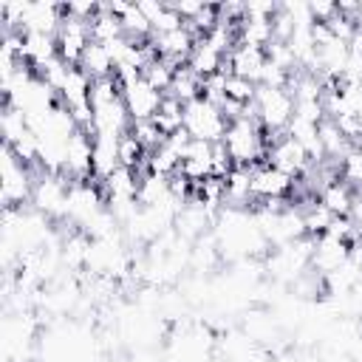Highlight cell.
Segmentation results:
<instances>
[{"label": "cell", "instance_id": "1", "mask_svg": "<svg viewBox=\"0 0 362 362\" xmlns=\"http://www.w3.org/2000/svg\"><path fill=\"white\" fill-rule=\"evenodd\" d=\"M221 141H223L235 167H257V164L266 161L269 136H266V130L260 127V122L255 116H243L238 122H229Z\"/></svg>", "mask_w": 362, "mask_h": 362}, {"label": "cell", "instance_id": "2", "mask_svg": "<svg viewBox=\"0 0 362 362\" xmlns=\"http://www.w3.org/2000/svg\"><path fill=\"white\" fill-rule=\"evenodd\" d=\"M252 110H255V119L260 122V127L266 130V136H277V133H286V127L294 116V99H291L288 88L257 85Z\"/></svg>", "mask_w": 362, "mask_h": 362}, {"label": "cell", "instance_id": "3", "mask_svg": "<svg viewBox=\"0 0 362 362\" xmlns=\"http://www.w3.org/2000/svg\"><path fill=\"white\" fill-rule=\"evenodd\" d=\"M37 167L20 161L11 147L3 144V164H0V195L3 206H25L31 204V189H34Z\"/></svg>", "mask_w": 362, "mask_h": 362}, {"label": "cell", "instance_id": "4", "mask_svg": "<svg viewBox=\"0 0 362 362\" xmlns=\"http://www.w3.org/2000/svg\"><path fill=\"white\" fill-rule=\"evenodd\" d=\"M68 187L71 181L62 173H48L42 167H37V178H34V189H31V204L37 212L54 218V221H65V206H68Z\"/></svg>", "mask_w": 362, "mask_h": 362}, {"label": "cell", "instance_id": "5", "mask_svg": "<svg viewBox=\"0 0 362 362\" xmlns=\"http://www.w3.org/2000/svg\"><path fill=\"white\" fill-rule=\"evenodd\" d=\"M226 127H229V122H226L223 110L215 102L198 96L189 105H184V130L192 139H201V141H212L215 144V141L223 139Z\"/></svg>", "mask_w": 362, "mask_h": 362}, {"label": "cell", "instance_id": "6", "mask_svg": "<svg viewBox=\"0 0 362 362\" xmlns=\"http://www.w3.org/2000/svg\"><path fill=\"white\" fill-rule=\"evenodd\" d=\"M266 161L277 170H283L286 175L297 178L303 175L314 161L311 156L305 153V147L300 141H294L288 133H277V136H269V153H266Z\"/></svg>", "mask_w": 362, "mask_h": 362}, {"label": "cell", "instance_id": "7", "mask_svg": "<svg viewBox=\"0 0 362 362\" xmlns=\"http://www.w3.org/2000/svg\"><path fill=\"white\" fill-rule=\"evenodd\" d=\"M62 175L68 181H88V178H93V133L74 130L68 136Z\"/></svg>", "mask_w": 362, "mask_h": 362}, {"label": "cell", "instance_id": "8", "mask_svg": "<svg viewBox=\"0 0 362 362\" xmlns=\"http://www.w3.org/2000/svg\"><path fill=\"white\" fill-rule=\"evenodd\" d=\"M65 11V8H62ZM57 51L68 65H79L88 42H90V23L79 20L74 14H62V23L57 28Z\"/></svg>", "mask_w": 362, "mask_h": 362}, {"label": "cell", "instance_id": "9", "mask_svg": "<svg viewBox=\"0 0 362 362\" xmlns=\"http://www.w3.org/2000/svg\"><path fill=\"white\" fill-rule=\"evenodd\" d=\"M122 99H124V107H127L130 119H133V122H141V119H153V116H156V110H158L164 93L156 90V88L139 74L136 79L122 82Z\"/></svg>", "mask_w": 362, "mask_h": 362}, {"label": "cell", "instance_id": "10", "mask_svg": "<svg viewBox=\"0 0 362 362\" xmlns=\"http://www.w3.org/2000/svg\"><path fill=\"white\" fill-rule=\"evenodd\" d=\"M294 178L286 175L283 170L272 167L269 161L252 167V192H255V201H286V195L294 189Z\"/></svg>", "mask_w": 362, "mask_h": 362}, {"label": "cell", "instance_id": "11", "mask_svg": "<svg viewBox=\"0 0 362 362\" xmlns=\"http://www.w3.org/2000/svg\"><path fill=\"white\" fill-rule=\"evenodd\" d=\"M195 40H198V37H195V34L187 28V23H184V25H178V28L153 34V37H150V45L156 48L158 57H164L167 62H173V65L181 68V65H187V57H189Z\"/></svg>", "mask_w": 362, "mask_h": 362}, {"label": "cell", "instance_id": "12", "mask_svg": "<svg viewBox=\"0 0 362 362\" xmlns=\"http://www.w3.org/2000/svg\"><path fill=\"white\" fill-rule=\"evenodd\" d=\"M178 175H184L192 187H201L206 178L215 175V164H212V141H201L192 139L184 158H181V170Z\"/></svg>", "mask_w": 362, "mask_h": 362}, {"label": "cell", "instance_id": "13", "mask_svg": "<svg viewBox=\"0 0 362 362\" xmlns=\"http://www.w3.org/2000/svg\"><path fill=\"white\" fill-rule=\"evenodd\" d=\"M348 260V243L334 238V235H320L314 238L311 246V272H317L320 277L331 274L337 266H342Z\"/></svg>", "mask_w": 362, "mask_h": 362}, {"label": "cell", "instance_id": "14", "mask_svg": "<svg viewBox=\"0 0 362 362\" xmlns=\"http://www.w3.org/2000/svg\"><path fill=\"white\" fill-rule=\"evenodd\" d=\"M62 6L57 3H25L20 31H40V34H57L62 23Z\"/></svg>", "mask_w": 362, "mask_h": 362}, {"label": "cell", "instance_id": "15", "mask_svg": "<svg viewBox=\"0 0 362 362\" xmlns=\"http://www.w3.org/2000/svg\"><path fill=\"white\" fill-rule=\"evenodd\" d=\"M263 62H266V51H263V48H255V45H243V42H238V45L229 51L223 71H229V74H238V76H243V79L257 82V76H260V71H263Z\"/></svg>", "mask_w": 362, "mask_h": 362}, {"label": "cell", "instance_id": "16", "mask_svg": "<svg viewBox=\"0 0 362 362\" xmlns=\"http://www.w3.org/2000/svg\"><path fill=\"white\" fill-rule=\"evenodd\" d=\"M223 65H226V57L206 37H198L195 45H192V51H189V57H187V68H192L201 79H206V76L223 71Z\"/></svg>", "mask_w": 362, "mask_h": 362}, {"label": "cell", "instance_id": "17", "mask_svg": "<svg viewBox=\"0 0 362 362\" xmlns=\"http://www.w3.org/2000/svg\"><path fill=\"white\" fill-rule=\"evenodd\" d=\"M139 181H141V173L133 170V167H116L102 184V192H105V201H124V198H139Z\"/></svg>", "mask_w": 362, "mask_h": 362}, {"label": "cell", "instance_id": "18", "mask_svg": "<svg viewBox=\"0 0 362 362\" xmlns=\"http://www.w3.org/2000/svg\"><path fill=\"white\" fill-rule=\"evenodd\" d=\"M354 198H356L354 187L345 184L342 178H334V181H328V184H322V187L317 189V201H320L334 218H345V215L351 212Z\"/></svg>", "mask_w": 362, "mask_h": 362}, {"label": "cell", "instance_id": "19", "mask_svg": "<svg viewBox=\"0 0 362 362\" xmlns=\"http://www.w3.org/2000/svg\"><path fill=\"white\" fill-rule=\"evenodd\" d=\"M223 181H226L223 206L246 209L255 201V192H252V167H232V173Z\"/></svg>", "mask_w": 362, "mask_h": 362}, {"label": "cell", "instance_id": "20", "mask_svg": "<svg viewBox=\"0 0 362 362\" xmlns=\"http://www.w3.org/2000/svg\"><path fill=\"white\" fill-rule=\"evenodd\" d=\"M25 34V62L40 71L45 68L51 59L59 57L57 51V37L54 34H40V31H23Z\"/></svg>", "mask_w": 362, "mask_h": 362}, {"label": "cell", "instance_id": "21", "mask_svg": "<svg viewBox=\"0 0 362 362\" xmlns=\"http://www.w3.org/2000/svg\"><path fill=\"white\" fill-rule=\"evenodd\" d=\"M79 68L90 76V79H102V76H116V62H113V54L107 51L105 42H96L90 40L82 59H79Z\"/></svg>", "mask_w": 362, "mask_h": 362}, {"label": "cell", "instance_id": "22", "mask_svg": "<svg viewBox=\"0 0 362 362\" xmlns=\"http://www.w3.org/2000/svg\"><path fill=\"white\" fill-rule=\"evenodd\" d=\"M119 164V139L93 136V181H105Z\"/></svg>", "mask_w": 362, "mask_h": 362}, {"label": "cell", "instance_id": "23", "mask_svg": "<svg viewBox=\"0 0 362 362\" xmlns=\"http://www.w3.org/2000/svg\"><path fill=\"white\" fill-rule=\"evenodd\" d=\"M167 93L175 96L178 102H184V105H189L192 99L204 96V79L192 68L181 65V68H175V76H173V85H170Z\"/></svg>", "mask_w": 362, "mask_h": 362}, {"label": "cell", "instance_id": "24", "mask_svg": "<svg viewBox=\"0 0 362 362\" xmlns=\"http://www.w3.org/2000/svg\"><path fill=\"white\" fill-rule=\"evenodd\" d=\"M119 20H122L124 37H130L133 42H147V37H153V25L144 17V11L139 8V3H127V8L119 14Z\"/></svg>", "mask_w": 362, "mask_h": 362}, {"label": "cell", "instance_id": "25", "mask_svg": "<svg viewBox=\"0 0 362 362\" xmlns=\"http://www.w3.org/2000/svg\"><path fill=\"white\" fill-rule=\"evenodd\" d=\"M122 34H124V31H122L119 14H113V11L107 8V3H102L99 11H96L93 20H90V40H96V42H110V40H116V37H122Z\"/></svg>", "mask_w": 362, "mask_h": 362}, {"label": "cell", "instance_id": "26", "mask_svg": "<svg viewBox=\"0 0 362 362\" xmlns=\"http://www.w3.org/2000/svg\"><path fill=\"white\" fill-rule=\"evenodd\" d=\"M153 122L161 127V133H164V136H170V133L181 130V127H184V102H178L175 96L164 93V99H161V105H158V110H156Z\"/></svg>", "mask_w": 362, "mask_h": 362}, {"label": "cell", "instance_id": "27", "mask_svg": "<svg viewBox=\"0 0 362 362\" xmlns=\"http://www.w3.org/2000/svg\"><path fill=\"white\" fill-rule=\"evenodd\" d=\"M300 209H303V223H305V235H308V238H320V235L328 232L334 215H331L317 198H314V201H305V206H300Z\"/></svg>", "mask_w": 362, "mask_h": 362}, {"label": "cell", "instance_id": "28", "mask_svg": "<svg viewBox=\"0 0 362 362\" xmlns=\"http://www.w3.org/2000/svg\"><path fill=\"white\" fill-rule=\"evenodd\" d=\"M175 68L178 65H173V62H167L164 57H153L144 68H141V76L156 88V90H161V93H167L170 90V85H173V76H175Z\"/></svg>", "mask_w": 362, "mask_h": 362}, {"label": "cell", "instance_id": "29", "mask_svg": "<svg viewBox=\"0 0 362 362\" xmlns=\"http://www.w3.org/2000/svg\"><path fill=\"white\" fill-rule=\"evenodd\" d=\"M130 133L139 139V144L147 150V153H153L156 147H161L164 144V133H161V127L153 122V119H141V122H133L130 124Z\"/></svg>", "mask_w": 362, "mask_h": 362}, {"label": "cell", "instance_id": "30", "mask_svg": "<svg viewBox=\"0 0 362 362\" xmlns=\"http://www.w3.org/2000/svg\"><path fill=\"white\" fill-rule=\"evenodd\" d=\"M339 178L354 189H362V150H356V144L339 161Z\"/></svg>", "mask_w": 362, "mask_h": 362}, {"label": "cell", "instance_id": "31", "mask_svg": "<svg viewBox=\"0 0 362 362\" xmlns=\"http://www.w3.org/2000/svg\"><path fill=\"white\" fill-rule=\"evenodd\" d=\"M255 93H257V82L243 79V76H238V74H226V99L252 105V102H255Z\"/></svg>", "mask_w": 362, "mask_h": 362}, {"label": "cell", "instance_id": "32", "mask_svg": "<svg viewBox=\"0 0 362 362\" xmlns=\"http://www.w3.org/2000/svg\"><path fill=\"white\" fill-rule=\"evenodd\" d=\"M201 6H204L201 0H175V3H173V8L181 14V20H184V23H187L189 17H195V11H198Z\"/></svg>", "mask_w": 362, "mask_h": 362}, {"label": "cell", "instance_id": "33", "mask_svg": "<svg viewBox=\"0 0 362 362\" xmlns=\"http://www.w3.org/2000/svg\"><path fill=\"white\" fill-rule=\"evenodd\" d=\"M348 218L354 221V226H356V229L362 226V192H356V198H354V204H351V212H348Z\"/></svg>", "mask_w": 362, "mask_h": 362}, {"label": "cell", "instance_id": "34", "mask_svg": "<svg viewBox=\"0 0 362 362\" xmlns=\"http://www.w3.org/2000/svg\"><path fill=\"white\" fill-rule=\"evenodd\" d=\"M356 150H362V136H359V139H356Z\"/></svg>", "mask_w": 362, "mask_h": 362}, {"label": "cell", "instance_id": "35", "mask_svg": "<svg viewBox=\"0 0 362 362\" xmlns=\"http://www.w3.org/2000/svg\"><path fill=\"white\" fill-rule=\"evenodd\" d=\"M359 192H362V189H359Z\"/></svg>", "mask_w": 362, "mask_h": 362}]
</instances>
